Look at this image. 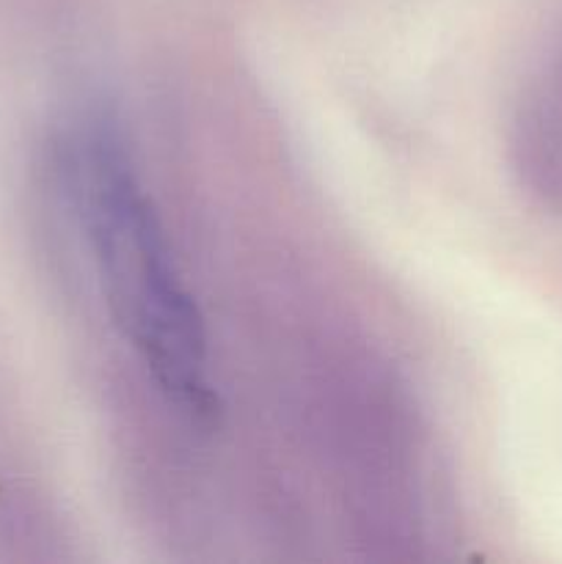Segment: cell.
<instances>
[{"label":"cell","instance_id":"6da1fadb","mask_svg":"<svg viewBox=\"0 0 562 564\" xmlns=\"http://www.w3.org/2000/svg\"><path fill=\"white\" fill-rule=\"evenodd\" d=\"M72 193L114 325L158 389L191 419L215 411L204 319L152 198L119 138L88 127L72 149Z\"/></svg>","mask_w":562,"mask_h":564},{"label":"cell","instance_id":"7a4b0ae2","mask_svg":"<svg viewBox=\"0 0 562 564\" xmlns=\"http://www.w3.org/2000/svg\"><path fill=\"white\" fill-rule=\"evenodd\" d=\"M518 163L534 196L562 209V113L538 102L518 121Z\"/></svg>","mask_w":562,"mask_h":564}]
</instances>
